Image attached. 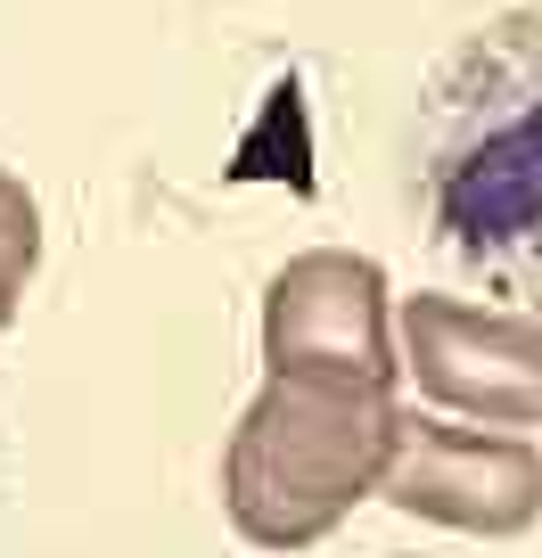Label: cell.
<instances>
[{
	"label": "cell",
	"mask_w": 542,
	"mask_h": 558,
	"mask_svg": "<svg viewBox=\"0 0 542 558\" xmlns=\"http://www.w3.org/2000/svg\"><path fill=\"white\" fill-rule=\"evenodd\" d=\"M370 501L420 525H444V534L518 542L542 525V444L436 411H395V444H386Z\"/></svg>",
	"instance_id": "3957f363"
},
{
	"label": "cell",
	"mask_w": 542,
	"mask_h": 558,
	"mask_svg": "<svg viewBox=\"0 0 542 558\" xmlns=\"http://www.w3.org/2000/svg\"><path fill=\"white\" fill-rule=\"evenodd\" d=\"M34 263H41V206H34V190L0 165V337L17 320V296H25V279H34Z\"/></svg>",
	"instance_id": "8992f818"
},
{
	"label": "cell",
	"mask_w": 542,
	"mask_h": 558,
	"mask_svg": "<svg viewBox=\"0 0 542 558\" xmlns=\"http://www.w3.org/2000/svg\"><path fill=\"white\" fill-rule=\"evenodd\" d=\"M263 378H313V386H370L395 395V296L386 271L353 246L288 255L263 288Z\"/></svg>",
	"instance_id": "5b68a950"
},
{
	"label": "cell",
	"mask_w": 542,
	"mask_h": 558,
	"mask_svg": "<svg viewBox=\"0 0 542 558\" xmlns=\"http://www.w3.org/2000/svg\"><path fill=\"white\" fill-rule=\"evenodd\" d=\"M420 197L469 271L509 296H542V9L477 25L436 74Z\"/></svg>",
	"instance_id": "6da1fadb"
},
{
	"label": "cell",
	"mask_w": 542,
	"mask_h": 558,
	"mask_svg": "<svg viewBox=\"0 0 542 558\" xmlns=\"http://www.w3.org/2000/svg\"><path fill=\"white\" fill-rule=\"evenodd\" d=\"M395 395L263 378L222 444V518L246 550H313L378 493Z\"/></svg>",
	"instance_id": "7a4b0ae2"
},
{
	"label": "cell",
	"mask_w": 542,
	"mask_h": 558,
	"mask_svg": "<svg viewBox=\"0 0 542 558\" xmlns=\"http://www.w3.org/2000/svg\"><path fill=\"white\" fill-rule=\"evenodd\" d=\"M395 369L436 418L469 427H542V320L469 296H395Z\"/></svg>",
	"instance_id": "277c9868"
}]
</instances>
